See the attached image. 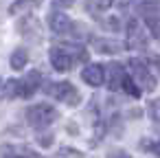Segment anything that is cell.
Instances as JSON below:
<instances>
[{
	"label": "cell",
	"mask_w": 160,
	"mask_h": 158,
	"mask_svg": "<svg viewBox=\"0 0 160 158\" xmlns=\"http://www.w3.org/2000/svg\"><path fill=\"white\" fill-rule=\"evenodd\" d=\"M51 66L59 73H68L75 57H79L81 62L86 59V51L83 48H77V46H53L51 48Z\"/></svg>",
	"instance_id": "1"
},
{
	"label": "cell",
	"mask_w": 160,
	"mask_h": 158,
	"mask_svg": "<svg viewBox=\"0 0 160 158\" xmlns=\"http://www.w3.org/2000/svg\"><path fill=\"white\" fill-rule=\"evenodd\" d=\"M127 68H129V77L136 81V86L140 88V90H153L156 88V75L149 70V66L142 62V59H129V64H127Z\"/></svg>",
	"instance_id": "2"
},
{
	"label": "cell",
	"mask_w": 160,
	"mask_h": 158,
	"mask_svg": "<svg viewBox=\"0 0 160 158\" xmlns=\"http://www.w3.org/2000/svg\"><path fill=\"white\" fill-rule=\"evenodd\" d=\"M44 92L48 97L57 99V101L68 103V105H77L79 99H81V94L77 92V88H72V84H68V81H51V84H46Z\"/></svg>",
	"instance_id": "3"
},
{
	"label": "cell",
	"mask_w": 160,
	"mask_h": 158,
	"mask_svg": "<svg viewBox=\"0 0 160 158\" xmlns=\"http://www.w3.org/2000/svg\"><path fill=\"white\" fill-rule=\"evenodd\" d=\"M57 110L48 103H35L27 110V121L33 125V127H48L55 119H57Z\"/></svg>",
	"instance_id": "4"
},
{
	"label": "cell",
	"mask_w": 160,
	"mask_h": 158,
	"mask_svg": "<svg viewBox=\"0 0 160 158\" xmlns=\"http://www.w3.org/2000/svg\"><path fill=\"white\" fill-rule=\"evenodd\" d=\"M147 44H149L147 29L142 27V22L138 18H132L127 22V46L136 48V51H142V48H147Z\"/></svg>",
	"instance_id": "5"
},
{
	"label": "cell",
	"mask_w": 160,
	"mask_h": 158,
	"mask_svg": "<svg viewBox=\"0 0 160 158\" xmlns=\"http://www.w3.org/2000/svg\"><path fill=\"white\" fill-rule=\"evenodd\" d=\"M40 88H42V75H40V70H31V73H27L24 79L18 81V97L29 99V97H33Z\"/></svg>",
	"instance_id": "6"
},
{
	"label": "cell",
	"mask_w": 160,
	"mask_h": 158,
	"mask_svg": "<svg viewBox=\"0 0 160 158\" xmlns=\"http://www.w3.org/2000/svg\"><path fill=\"white\" fill-rule=\"evenodd\" d=\"M48 27H51V31L57 33V35H68V33L75 29L72 20H70L66 13H57V11H53V13L48 16Z\"/></svg>",
	"instance_id": "7"
},
{
	"label": "cell",
	"mask_w": 160,
	"mask_h": 158,
	"mask_svg": "<svg viewBox=\"0 0 160 158\" xmlns=\"http://www.w3.org/2000/svg\"><path fill=\"white\" fill-rule=\"evenodd\" d=\"M81 79L92 86V88H99L103 81H105V66L101 64H88L83 70H81Z\"/></svg>",
	"instance_id": "8"
},
{
	"label": "cell",
	"mask_w": 160,
	"mask_h": 158,
	"mask_svg": "<svg viewBox=\"0 0 160 158\" xmlns=\"http://www.w3.org/2000/svg\"><path fill=\"white\" fill-rule=\"evenodd\" d=\"M125 75H127V70H125V68H123L118 62H112V64L105 68V79H108L110 90H121Z\"/></svg>",
	"instance_id": "9"
},
{
	"label": "cell",
	"mask_w": 160,
	"mask_h": 158,
	"mask_svg": "<svg viewBox=\"0 0 160 158\" xmlns=\"http://www.w3.org/2000/svg\"><path fill=\"white\" fill-rule=\"evenodd\" d=\"M0 158H40L35 151L27 147H13V145H2L0 147Z\"/></svg>",
	"instance_id": "10"
},
{
	"label": "cell",
	"mask_w": 160,
	"mask_h": 158,
	"mask_svg": "<svg viewBox=\"0 0 160 158\" xmlns=\"http://www.w3.org/2000/svg\"><path fill=\"white\" fill-rule=\"evenodd\" d=\"M92 46H94V51L105 53V55H112V53H121L123 51V44H118L114 40H94Z\"/></svg>",
	"instance_id": "11"
},
{
	"label": "cell",
	"mask_w": 160,
	"mask_h": 158,
	"mask_svg": "<svg viewBox=\"0 0 160 158\" xmlns=\"http://www.w3.org/2000/svg\"><path fill=\"white\" fill-rule=\"evenodd\" d=\"M27 62H29V53H27L24 48H16V51L11 53L9 64H11V68H13V70H22V68L27 66Z\"/></svg>",
	"instance_id": "12"
},
{
	"label": "cell",
	"mask_w": 160,
	"mask_h": 158,
	"mask_svg": "<svg viewBox=\"0 0 160 158\" xmlns=\"http://www.w3.org/2000/svg\"><path fill=\"white\" fill-rule=\"evenodd\" d=\"M145 22L149 27V33L160 42V9L153 11V13H149V16H145Z\"/></svg>",
	"instance_id": "13"
},
{
	"label": "cell",
	"mask_w": 160,
	"mask_h": 158,
	"mask_svg": "<svg viewBox=\"0 0 160 158\" xmlns=\"http://www.w3.org/2000/svg\"><path fill=\"white\" fill-rule=\"evenodd\" d=\"M42 3V0H16V3L9 7V13L11 16H16V13H20V11H29V9H35L38 5Z\"/></svg>",
	"instance_id": "14"
},
{
	"label": "cell",
	"mask_w": 160,
	"mask_h": 158,
	"mask_svg": "<svg viewBox=\"0 0 160 158\" xmlns=\"http://www.w3.org/2000/svg\"><path fill=\"white\" fill-rule=\"evenodd\" d=\"M121 88H123V90H125L127 94H132L134 99H138V97L142 94V90H140V88L136 86V81H134V79H132L129 75H125V79H123V86H121Z\"/></svg>",
	"instance_id": "15"
},
{
	"label": "cell",
	"mask_w": 160,
	"mask_h": 158,
	"mask_svg": "<svg viewBox=\"0 0 160 158\" xmlns=\"http://www.w3.org/2000/svg\"><path fill=\"white\" fill-rule=\"evenodd\" d=\"M138 9H140V16L145 18V16H149V13L160 9V0H142V3L138 5Z\"/></svg>",
	"instance_id": "16"
},
{
	"label": "cell",
	"mask_w": 160,
	"mask_h": 158,
	"mask_svg": "<svg viewBox=\"0 0 160 158\" xmlns=\"http://www.w3.org/2000/svg\"><path fill=\"white\" fill-rule=\"evenodd\" d=\"M101 27L105 31H118L121 29V22H118L116 16H105V18H101Z\"/></svg>",
	"instance_id": "17"
},
{
	"label": "cell",
	"mask_w": 160,
	"mask_h": 158,
	"mask_svg": "<svg viewBox=\"0 0 160 158\" xmlns=\"http://www.w3.org/2000/svg\"><path fill=\"white\" fill-rule=\"evenodd\" d=\"M2 97H5V99H13V97H18V79H9V81L5 84V88H2Z\"/></svg>",
	"instance_id": "18"
},
{
	"label": "cell",
	"mask_w": 160,
	"mask_h": 158,
	"mask_svg": "<svg viewBox=\"0 0 160 158\" xmlns=\"http://www.w3.org/2000/svg\"><path fill=\"white\" fill-rule=\"evenodd\" d=\"M147 112H149V119H151V121L160 123V99H153V101H149V105H147Z\"/></svg>",
	"instance_id": "19"
},
{
	"label": "cell",
	"mask_w": 160,
	"mask_h": 158,
	"mask_svg": "<svg viewBox=\"0 0 160 158\" xmlns=\"http://www.w3.org/2000/svg\"><path fill=\"white\" fill-rule=\"evenodd\" d=\"M140 147L151 151V154H158L160 156V140H151V138H142L140 140Z\"/></svg>",
	"instance_id": "20"
},
{
	"label": "cell",
	"mask_w": 160,
	"mask_h": 158,
	"mask_svg": "<svg viewBox=\"0 0 160 158\" xmlns=\"http://www.w3.org/2000/svg\"><path fill=\"white\" fill-rule=\"evenodd\" d=\"M112 3H114V0H92L90 9H94V11H103V9L112 7Z\"/></svg>",
	"instance_id": "21"
},
{
	"label": "cell",
	"mask_w": 160,
	"mask_h": 158,
	"mask_svg": "<svg viewBox=\"0 0 160 158\" xmlns=\"http://www.w3.org/2000/svg\"><path fill=\"white\" fill-rule=\"evenodd\" d=\"M108 158H132V156L123 149H112V151H108Z\"/></svg>",
	"instance_id": "22"
},
{
	"label": "cell",
	"mask_w": 160,
	"mask_h": 158,
	"mask_svg": "<svg viewBox=\"0 0 160 158\" xmlns=\"http://www.w3.org/2000/svg\"><path fill=\"white\" fill-rule=\"evenodd\" d=\"M51 138H53L51 134H46V136H40V145H44V147H48V145H51Z\"/></svg>",
	"instance_id": "23"
},
{
	"label": "cell",
	"mask_w": 160,
	"mask_h": 158,
	"mask_svg": "<svg viewBox=\"0 0 160 158\" xmlns=\"http://www.w3.org/2000/svg\"><path fill=\"white\" fill-rule=\"evenodd\" d=\"M72 3H75V0H55V5H57V7H70Z\"/></svg>",
	"instance_id": "24"
}]
</instances>
